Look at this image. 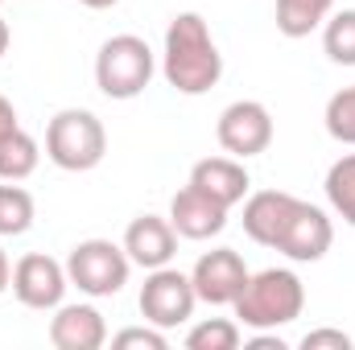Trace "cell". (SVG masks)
I'll return each mask as SVG.
<instances>
[{
    "label": "cell",
    "mask_w": 355,
    "mask_h": 350,
    "mask_svg": "<svg viewBox=\"0 0 355 350\" xmlns=\"http://www.w3.org/2000/svg\"><path fill=\"white\" fill-rule=\"evenodd\" d=\"M162 75L178 95H207L223 79V54L198 12H178L170 21Z\"/></svg>",
    "instance_id": "6da1fadb"
},
{
    "label": "cell",
    "mask_w": 355,
    "mask_h": 350,
    "mask_svg": "<svg viewBox=\"0 0 355 350\" xmlns=\"http://www.w3.org/2000/svg\"><path fill=\"white\" fill-rule=\"evenodd\" d=\"M236 322L244 330H281L289 322L302 317L306 309V284L293 268H265L257 276H248L244 293L232 301Z\"/></svg>",
    "instance_id": "7a4b0ae2"
},
{
    "label": "cell",
    "mask_w": 355,
    "mask_h": 350,
    "mask_svg": "<svg viewBox=\"0 0 355 350\" xmlns=\"http://www.w3.org/2000/svg\"><path fill=\"white\" fill-rule=\"evenodd\" d=\"M107 153V132L87 107H62L46 124V157L67 174H87Z\"/></svg>",
    "instance_id": "3957f363"
},
{
    "label": "cell",
    "mask_w": 355,
    "mask_h": 350,
    "mask_svg": "<svg viewBox=\"0 0 355 350\" xmlns=\"http://www.w3.org/2000/svg\"><path fill=\"white\" fill-rule=\"evenodd\" d=\"M153 71H157L153 50L137 33H116L95 54V87L107 99H137L153 83Z\"/></svg>",
    "instance_id": "277c9868"
},
{
    "label": "cell",
    "mask_w": 355,
    "mask_h": 350,
    "mask_svg": "<svg viewBox=\"0 0 355 350\" xmlns=\"http://www.w3.org/2000/svg\"><path fill=\"white\" fill-rule=\"evenodd\" d=\"M128 272H132V260L124 243H112V239H83L67 256L71 284L87 297H116L128 284Z\"/></svg>",
    "instance_id": "5b68a950"
},
{
    "label": "cell",
    "mask_w": 355,
    "mask_h": 350,
    "mask_svg": "<svg viewBox=\"0 0 355 350\" xmlns=\"http://www.w3.org/2000/svg\"><path fill=\"white\" fill-rule=\"evenodd\" d=\"M194 305H198V293L190 284L186 272L178 268H153L141 284V317L157 330H178L194 317Z\"/></svg>",
    "instance_id": "8992f818"
},
{
    "label": "cell",
    "mask_w": 355,
    "mask_h": 350,
    "mask_svg": "<svg viewBox=\"0 0 355 350\" xmlns=\"http://www.w3.org/2000/svg\"><path fill=\"white\" fill-rule=\"evenodd\" d=\"M215 136H219L223 153L236 157V161L261 157L272 145V116H268V107L261 99H236V103H227L219 111Z\"/></svg>",
    "instance_id": "52a82bcc"
},
{
    "label": "cell",
    "mask_w": 355,
    "mask_h": 350,
    "mask_svg": "<svg viewBox=\"0 0 355 350\" xmlns=\"http://www.w3.org/2000/svg\"><path fill=\"white\" fill-rule=\"evenodd\" d=\"M12 297L25 305V309H37V313H50L62 305L67 288H71V276H67V264H58L46 252H29L12 264Z\"/></svg>",
    "instance_id": "ba28073f"
},
{
    "label": "cell",
    "mask_w": 355,
    "mask_h": 350,
    "mask_svg": "<svg viewBox=\"0 0 355 350\" xmlns=\"http://www.w3.org/2000/svg\"><path fill=\"white\" fill-rule=\"evenodd\" d=\"M331 243H335V227H331L327 210L297 198V206H293V214L285 219V227H281V235H277L272 248L293 264H314L331 252Z\"/></svg>",
    "instance_id": "9c48e42d"
},
{
    "label": "cell",
    "mask_w": 355,
    "mask_h": 350,
    "mask_svg": "<svg viewBox=\"0 0 355 350\" xmlns=\"http://www.w3.org/2000/svg\"><path fill=\"white\" fill-rule=\"evenodd\" d=\"M248 268H244V256L236 248H215V252H202L194 272H190V284L198 293V301L207 305H232L244 284H248Z\"/></svg>",
    "instance_id": "30bf717a"
},
{
    "label": "cell",
    "mask_w": 355,
    "mask_h": 350,
    "mask_svg": "<svg viewBox=\"0 0 355 350\" xmlns=\"http://www.w3.org/2000/svg\"><path fill=\"white\" fill-rule=\"evenodd\" d=\"M124 252H128V260L137 264V268H145V272L166 268L178 256L174 223L162 219V214H137L128 223V231H124Z\"/></svg>",
    "instance_id": "8fae6325"
},
{
    "label": "cell",
    "mask_w": 355,
    "mask_h": 350,
    "mask_svg": "<svg viewBox=\"0 0 355 350\" xmlns=\"http://www.w3.org/2000/svg\"><path fill=\"white\" fill-rule=\"evenodd\" d=\"M170 223H174L178 239H211L227 227V206L186 181V190H178L170 202Z\"/></svg>",
    "instance_id": "7c38bea8"
},
{
    "label": "cell",
    "mask_w": 355,
    "mask_h": 350,
    "mask_svg": "<svg viewBox=\"0 0 355 350\" xmlns=\"http://www.w3.org/2000/svg\"><path fill=\"white\" fill-rule=\"evenodd\" d=\"M50 342L58 350H99L107 342V322L95 305H58L50 317Z\"/></svg>",
    "instance_id": "4fadbf2b"
},
{
    "label": "cell",
    "mask_w": 355,
    "mask_h": 350,
    "mask_svg": "<svg viewBox=\"0 0 355 350\" xmlns=\"http://www.w3.org/2000/svg\"><path fill=\"white\" fill-rule=\"evenodd\" d=\"M190 185L202 190V194H211L215 202H223L232 210V206H240L248 198V185L252 181H248L244 161H236V157H202L190 169Z\"/></svg>",
    "instance_id": "5bb4252c"
},
{
    "label": "cell",
    "mask_w": 355,
    "mask_h": 350,
    "mask_svg": "<svg viewBox=\"0 0 355 350\" xmlns=\"http://www.w3.org/2000/svg\"><path fill=\"white\" fill-rule=\"evenodd\" d=\"M293 206H297V198L285 194V190H261V194H252L244 202V235L252 243H261V248H272L277 235H281V227H285V219L293 214Z\"/></svg>",
    "instance_id": "9a60e30c"
},
{
    "label": "cell",
    "mask_w": 355,
    "mask_h": 350,
    "mask_svg": "<svg viewBox=\"0 0 355 350\" xmlns=\"http://www.w3.org/2000/svg\"><path fill=\"white\" fill-rule=\"evenodd\" d=\"M37 161H42V145L25 128L0 136V181H25L37 169Z\"/></svg>",
    "instance_id": "2e32d148"
},
{
    "label": "cell",
    "mask_w": 355,
    "mask_h": 350,
    "mask_svg": "<svg viewBox=\"0 0 355 350\" xmlns=\"http://www.w3.org/2000/svg\"><path fill=\"white\" fill-rule=\"evenodd\" d=\"M335 0H277V29L285 37H310L327 17Z\"/></svg>",
    "instance_id": "e0dca14e"
},
{
    "label": "cell",
    "mask_w": 355,
    "mask_h": 350,
    "mask_svg": "<svg viewBox=\"0 0 355 350\" xmlns=\"http://www.w3.org/2000/svg\"><path fill=\"white\" fill-rule=\"evenodd\" d=\"M322 190H327L331 210H335L347 227H355V153H343V157L327 169Z\"/></svg>",
    "instance_id": "ac0fdd59"
},
{
    "label": "cell",
    "mask_w": 355,
    "mask_h": 350,
    "mask_svg": "<svg viewBox=\"0 0 355 350\" xmlns=\"http://www.w3.org/2000/svg\"><path fill=\"white\" fill-rule=\"evenodd\" d=\"M322 50L335 66H355V8L331 12L322 21Z\"/></svg>",
    "instance_id": "d6986e66"
},
{
    "label": "cell",
    "mask_w": 355,
    "mask_h": 350,
    "mask_svg": "<svg viewBox=\"0 0 355 350\" xmlns=\"http://www.w3.org/2000/svg\"><path fill=\"white\" fill-rule=\"evenodd\" d=\"M33 194L21 190L17 181H4L0 185V235H25L33 227Z\"/></svg>",
    "instance_id": "ffe728a7"
},
{
    "label": "cell",
    "mask_w": 355,
    "mask_h": 350,
    "mask_svg": "<svg viewBox=\"0 0 355 350\" xmlns=\"http://www.w3.org/2000/svg\"><path fill=\"white\" fill-rule=\"evenodd\" d=\"M240 347V322L232 317H207L198 326H190L186 350H236Z\"/></svg>",
    "instance_id": "44dd1931"
},
{
    "label": "cell",
    "mask_w": 355,
    "mask_h": 350,
    "mask_svg": "<svg viewBox=\"0 0 355 350\" xmlns=\"http://www.w3.org/2000/svg\"><path fill=\"white\" fill-rule=\"evenodd\" d=\"M327 132L339 145H355V87H343L327 99Z\"/></svg>",
    "instance_id": "7402d4cb"
},
{
    "label": "cell",
    "mask_w": 355,
    "mask_h": 350,
    "mask_svg": "<svg viewBox=\"0 0 355 350\" xmlns=\"http://www.w3.org/2000/svg\"><path fill=\"white\" fill-rule=\"evenodd\" d=\"M112 347H120V350H166L170 347V338H166V330H157V326H128V330H120L116 338H112Z\"/></svg>",
    "instance_id": "603a6c76"
},
{
    "label": "cell",
    "mask_w": 355,
    "mask_h": 350,
    "mask_svg": "<svg viewBox=\"0 0 355 350\" xmlns=\"http://www.w3.org/2000/svg\"><path fill=\"white\" fill-rule=\"evenodd\" d=\"M302 350H352V334H343V330H310L302 338Z\"/></svg>",
    "instance_id": "cb8c5ba5"
},
{
    "label": "cell",
    "mask_w": 355,
    "mask_h": 350,
    "mask_svg": "<svg viewBox=\"0 0 355 350\" xmlns=\"http://www.w3.org/2000/svg\"><path fill=\"white\" fill-rule=\"evenodd\" d=\"M21 124H17V107L0 95V136H8V132H17Z\"/></svg>",
    "instance_id": "d4e9b609"
},
{
    "label": "cell",
    "mask_w": 355,
    "mask_h": 350,
    "mask_svg": "<svg viewBox=\"0 0 355 350\" xmlns=\"http://www.w3.org/2000/svg\"><path fill=\"white\" fill-rule=\"evenodd\" d=\"M8 284H12V264H8L4 248H0V293H8Z\"/></svg>",
    "instance_id": "484cf974"
},
{
    "label": "cell",
    "mask_w": 355,
    "mask_h": 350,
    "mask_svg": "<svg viewBox=\"0 0 355 350\" xmlns=\"http://www.w3.org/2000/svg\"><path fill=\"white\" fill-rule=\"evenodd\" d=\"M8 42H12V33H8V21L0 17V58L8 54Z\"/></svg>",
    "instance_id": "4316f807"
},
{
    "label": "cell",
    "mask_w": 355,
    "mask_h": 350,
    "mask_svg": "<svg viewBox=\"0 0 355 350\" xmlns=\"http://www.w3.org/2000/svg\"><path fill=\"white\" fill-rule=\"evenodd\" d=\"M79 4H83V8H95V12H99V8H112V4H120V0H79Z\"/></svg>",
    "instance_id": "83f0119b"
},
{
    "label": "cell",
    "mask_w": 355,
    "mask_h": 350,
    "mask_svg": "<svg viewBox=\"0 0 355 350\" xmlns=\"http://www.w3.org/2000/svg\"><path fill=\"white\" fill-rule=\"evenodd\" d=\"M0 4H4V0H0Z\"/></svg>",
    "instance_id": "f1b7e54d"
}]
</instances>
